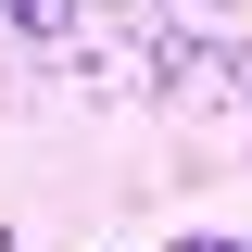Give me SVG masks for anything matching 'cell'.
Returning a JSON list of instances; mask_svg holds the SVG:
<instances>
[{"mask_svg":"<svg viewBox=\"0 0 252 252\" xmlns=\"http://www.w3.org/2000/svg\"><path fill=\"white\" fill-rule=\"evenodd\" d=\"M0 13H13V26H26V38H63V26H76L63 0H0Z\"/></svg>","mask_w":252,"mask_h":252,"instance_id":"1","label":"cell"}]
</instances>
